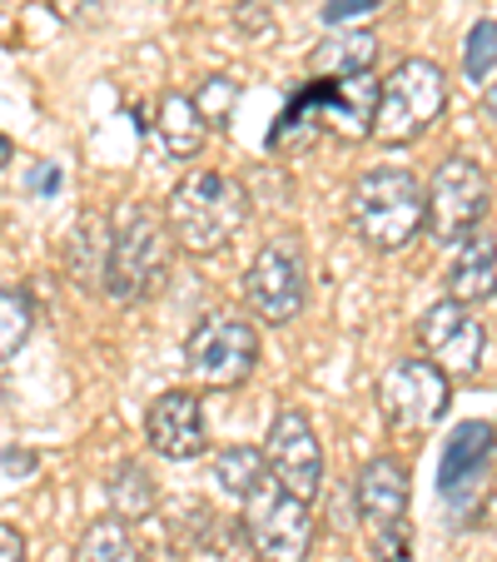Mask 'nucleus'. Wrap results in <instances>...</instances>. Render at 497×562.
Here are the masks:
<instances>
[{"mask_svg":"<svg viewBox=\"0 0 497 562\" xmlns=\"http://www.w3.org/2000/svg\"><path fill=\"white\" fill-rule=\"evenodd\" d=\"M75 562H139V542L129 538L125 518H95L80 532Z\"/></svg>","mask_w":497,"mask_h":562,"instance_id":"nucleus-20","label":"nucleus"},{"mask_svg":"<svg viewBox=\"0 0 497 562\" xmlns=\"http://www.w3.org/2000/svg\"><path fill=\"white\" fill-rule=\"evenodd\" d=\"M483 115L497 120V80H487V86H483Z\"/></svg>","mask_w":497,"mask_h":562,"instance_id":"nucleus-28","label":"nucleus"},{"mask_svg":"<svg viewBox=\"0 0 497 562\" xmlns=\"http://www.w3.org/2000/svg\"><path fill=\"white\" fill-rule=\"evenodd\" d=\"M174 245L190 255H219L229 239L249 224V194L224 170H190L165 200Z\"/></svg>","mask_w":497,"mask_h":562,"instance_id":"nucleus-1","label":"nucleus"},{"mask_svg":"<svg viewBox=\"0 0 497 562\" xmlns=\"http://www.w3.org/2000/svg\"><path fill=\"white\" fill-rule=\"evenodd\" d=\"M497 70V21H477L463 45V75L473 86H487Z\"/></svg>","mask_w":497,"mask_h":562,"instance_id":"nucleus-23","label":"nucleus"},{"mask_svg":"<svg viewBox=\"0 0 497 562\" xmlns=\"http://www.w3.org/2000/svg\"><path fill=\"white\" fill-rule=\"evenodd\" d=\"M31 184H35L41 194H55V190H60V170H55V165H45V170L31 175Z\"/></svg>","mask_w":497,"mask_h":562,"instance_id":"nucleus-27","label":"nucleus"},{"mask_svg":"<svg viewBox=\"0 0 497 562\" xmlns=\"http://www.w3.org/2000/svg\"><path fill=\"white\" fill-rule=\"evenodd\" d=\"M244 299L264 324H294L308 304V259L298 234H274L244 274Z\"/></svg>","mask_w":497,"mask_h":562,"instance_id":"nucleus-7","label":"nucleus"},{"mask_svg":"<svg viewBox=\"0 0 497 562\" xmlns=\"http://www.w3.org/2000/svg\"><path fill=\"white\" fill-rule=\"evenodd\" d=\"M31 318H35L31 294H25V289L0 284V363L15 359V349L31 339Z\"/></svg>","mask_w":497,"mask_h":562,"instance_id":"nucleus-22","label":"nucleus"},{"mask_svg":"<svg viewBox=\"0 0 497 562\" xmlns=\"http://www.w3.org/2000/svg\"><path fill=\"white\" fill-rule=\"evenodd\" d=\"M418 349L443 373H453V379H473V373L483 369L487 329H483V318L473 314V304L438 299V304L418 318Z\"/></svg>","mask_w":497,"mask_h":562,"instance_id":"nucleus-11","label":"nucleus"},{"mask_svg":"<svg viewBox=\"0 0 497 562\" xmlns=\"http://www.w3.org/2000/svg\"><path fill=\"white\" fill-rule=\"evenodd\" d=\"M145 438L159 458H170V463H190L210 448V424H204V404L200 393L190 389H165L149 404L145 414Z\"/></svg>","mask_w":497,"mask_h":562,"instance_id":"nucleus-14","label":"nucleus"},{"mask_svg":"<svg viewBox=\"0 0 497 562\" xmlns=\"http://www.w3.org/2000/svg\"><path fill=\"white\" fill-rule=\"evenodd\" d=\"M174 234L170 220L149 204H125L115 214V245H110L105 269V299L110 304H145L170 279Z\"/></svg>","mask_w":497,"mask_h":562,"instance_id":"nucleus-2","label":"nucleus"},{"mask_svg":"<svg viewBox=\"0 0 497 562\" xmlns=\"http://www.w3.org/2000/svg\"><path fill=\"white\" fill-rule=\"evenodd\" d=\"M359 513L363 528H369V542L383 562H408V468L398 458H369L359 468Z\"/></svg>","mask_w":497,"mask_h":562,"instance_id":"nucleus-8","label":"nucleus"},{"mask_svg":"<svg viewBox=\"0 0 497 562\" xmlns=\"http://www.w3.org/2000/svg\"><path fill=\"white\" fill-rule=\"evenodd\" d=\"M373 562H383V558H373Z\"/></svg>","mask_w":497,"mask_h":562,"instance_id":"nucleus-30","label":"nucleus"},{"mask_svg":"<svg viewBox=\"0 0 497 562\" xmlns=\"http://www.w3.org/2000/svg\"><path fill=\"white\" fill-rule=\"evenodd\" d=\"M373 60H379V35L373 31H339L308 50V70H314L318 80L363 75V70H373Z\"/></svg>","mask_w":497,"mask_h":562,"instance_id":"nucleus-18","label":"nucleus"},{"mask_svg":"<svg viewBox=\"0 0 497 562\" xmlns=\"http://www.w3.org/2000/svg\"><path fill=\"white\" fill-rule=\"evenodd\" d=\"M11 155H15V145L5 135H0V170H5V165H11Z\"/></svg>","mask_w":497,"mask_h":562,"instance_id":"nucleus-29","label":"nucleus"},{"mask_svg":"<svg viewBox=\"0 0 497 562\" xmlns=\"http://www.w3.org/2000/svg\"><path fill=\"white\" fill-rule=\"evenodd\" d=\"M493 448H497V428L493 424H458L448 434L443 453H438V493L443 503L453 508V518L463 522L477 503V488L487 477V463H493Z\"/></svg>","mask_w":497,"mask_h":562,"instance_id":"nucleus-13","label":"nucleus"},{"mask_svg":"<svg viewBox=\"0 0 497 562\" xmlns=\"http://www.w3.org/2000/svg\"><path fill=\"white\" fill-rule=\"evenodd\" d=\"M349 214L373 249H403L428 229V190L408 170H369L353 184Z\"/></svg>","mask_w":497,"mask_h":562,"instance_id":"nucleus-3","label":"nucleus"},{"mask_svg":"<svg viewBox=\"0 0 497 562\" xmlns=\"http://www.w3.org/2000/svg\"><path fill=\"white\" fill-rule=\"evenodd\" d=\"M497 294V234L473 229L458 245L453 265H448V299L458 304H483Z\"/></svg>","mask_w":497,"mask_h":562,"instance_id":"nucleus-16","label":"nucleus"},{"mask_svg":"<svg viewBox=\"0 0 497 562\" xmlns=\"http://www.w3.org/2000/svg\"><path fill=\"white\" fill-rule=\"evenodd\" d=\"M244 538L259 552V562H304L314 548V513L304 498L284 493L269 477L264 488L244 503Z\"/></svg>","mask_w":497,"mask_h":562,"instance_id":"nucleus-9","label":"nucleus"},{"mask_svg":"<svg viewBox=\"0 0 497 562\" xmlns=\"http://www.w3.org/2000/svg\"><path fill=\"white\" fill-rule=\"evenodd\" d=\"M110 503H115V518H149V508H155V483L145 477V468L139 463H125L110 473Z\"/></svg>","mask_w":497,"mask_h":562,"instance_id":"nucleus-21","label":"nucleus"},{"mask_svg":"<svg viewBox=\"0 0 497 562\" xmlns=\"http://www.w3.org/2000/svg\"><path fill=\"white\" fill-rule=\"evenodd\" d=\"M0 562H25V538L11 522H0Z\"/></svg>","mask_w":497,"mask_h":562,"instance_id":"nucleus-26","label":"nucleus"},{"mask_svg":"<svg viewBox=\"0 0 497 562\" xmlns=\"http://www.w3.org/2000/svg\"><path fill=\"white\" fill-rule=\"evenodd\" d=\"M448 110V75L438 60L413 55L383 80L379 95V120H373V139L388 149L413 145L433 130V120Z\"/></svg>","mask_w":497,"mask_h":562,"instance_id":"nucleus-4","label":"nucleus"},{"mask_svg":"<svg viewBox=\"0 0 497 562\" xmlns=\"http://www.w3.org/2000/svg\"><path fill=\"white\" fill-rule=\"evenodd\" d=\"M155 120H159V145H165L170 159H194L204 149V139H210V120L200 115V100L180 95V90L159 100Z\"/></svg>","mask_w":497,"mask_h":562,"instance_id":"nucleus-17","label":"nucleus"},{"mask_svg":"<svg viewBox=\"0 0 497 562\" xmlns=\"http://www.w3.org/2000/svg\"><path fill=\"white\" fill-rule=\"evenodd\" d=\"M269 477H274V473H269L264 448L234 443V448H219V453H214V483H219L229 498H239V503L255 498Z\"/></svg>","mask_w":497,"mask_h":562,"instance_id":"nucleus-19","label":"nucleus"},{"mask_svg":"<svg viewBox=\"0 0 497 562\" xmlns=\"http://www.w3.org/2000/svg\"><path fill=\"white\" fill-rule=\"evenodd\" d=\"M110 245H115V220L105 214H80L65 234V249H60V265L65 279L75 289H105V269H110Z\"/></svg>","mask_w":497,"mask_h":562,"instance_id":"nucleus-15","label":"nucleus"},{"mask_svg":"<svg viewBox=\"0 0 497 562\" xmlns=\"http://www.w3.org/2000/svg\"><path fill=\"white\" fill-rule=\"evenodd\" d=\"M200 115L210 120V125H229V110H234V100H239V86H234L229 75H210V80H204L200 86Z\"/></svg>","mask_w":497,"mask_h":562,"instance_id":"nucleus-24","label":"nucleus"},{"mask_svg":"<svg viewBox=\"0 0 497 562\" xmlns=\"http://www.w3.org/2000/svg\"><path fill=\"white\" fill-rule=\"evenodd\" d=\"M259 369V334L255 324L234 308L200 318L184 339V373H190L200 389H239L249 373Z\"/></svg>","mask_w":497,"mask_h":562,"instance_id":"nucleus-5","label":"nucleus"},{"mask_svg":"<svg viewBox=\"0 0 497 562\" xmlns=\"http://www.w3.org/2000/svg\"><path fill=\"white\" fill-rule=\"evenodd\" d=\"M383 0H328L324 5V21L328 25H339V21H349V15H359V11H379Z\"/></svg>","mask_w":497,"mask_h":562,"instance_id":"nucleus-25","label":"nucleus"},{"mask_svg":"<svg viewBox=\"0 0 497 562\" xmlns=\"http://www.w3.org/2000/svg\"><path fill=\"white\" fill-rule=\"evenodd\" d=\"M453 404V373L433 359H398L379 373V408L393 434H428Z\"/></svg>","mask_w":497,"mask_h":562,"instance_id":"nucleus-6","label":"nucleus"},{"mask_svg":"<svg viewBox=\"0 0 497 562\" xmlns=\"http://www.w3.org/2000/svg\"><path fill=\"white\" fill-rule=\"evenodd\" d=\"M493 210V180L477 159H443L428 180V229L438 239H467Z\"/></svg>","mask_w":497,"mask_h":562,"instance_id":"nucleus-10","label":"nucleus"},{"mask_svg":"<svg viewBox=\"0 0 497 562\" xmlns=\"http://www.w3.org/2000/svg\"><path fill=\"white\" fill-rule=\"evenodd\" d=\"M264 458L284 493H294V498H304V503H314L318 493H324V448H318V434H314V424H308V414L284 408V414L269 424Z\"/></svg>","mask_w":497,"mask_h":562,"instance_id":"nucleus-12","label":"nucleus"}]
</instances>
